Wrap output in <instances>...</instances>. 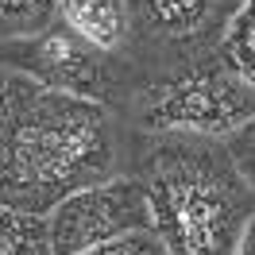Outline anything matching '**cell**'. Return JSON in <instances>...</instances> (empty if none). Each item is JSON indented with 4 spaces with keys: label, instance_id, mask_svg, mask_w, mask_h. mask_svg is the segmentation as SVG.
Returning <instances> with one entry per match:
<instances>
[{
    "label": "cell",
    "instance_id": "obj_1",
    "mask_svg": "<svg viewBox=\"0 0 255 255\" xmlns=\"http://www.w3.org/2000/svg\"><path fill=\"white\" fill-rule=\"evenodd\" d=\"M116 178V131L101 101L0 70V205L47 217L70 193Z\"/></svg>",
    "mask_w": 255,
    "mask_h": 255
},
{
    "label": "cell",
    "instance_id": "obj_2",
    "mask_svg": "<svg viewBox=\"0 0 255 255\" xmlns=\"http://www.w3.org/2000/svg\"><path fill=\"white\" fill-rule=\"evenodd\" d=\"M151 232L166 255H236L255 213V190L228 143L213 135L162 131L147 151Z\"/></svg>",
    "mask_w": 255,
    "mask_h": 255
},
{
    "label": "cell",
    "instance_id": "obj_3",
    "mask_svg": "<svg viewBox=\"0 0 255 255\" xmlns=\"http://www.w3.org/2000/svg\"><path fill=\"white\" fill-rule=\"evenodd\" d=\"M255 116V85L224 62V54L201 58L190 74L155 85L143 105L151 131H190V135H236Z\"/></svg>",
    "mask_w": 255,
    "mask_h": 255
},
{
    "label": "cell",
    "instance_id": "obj_4",
    "mask_svg": "<svg viewBox=\"0 0 255 255\" xmlns=\"http://www.w3.org/2000/svg\"><path fill=\"white\" fill-rule=\"evenodd\" d=\"M151 228L147 186L139 178H109L101 186L70 193L66 201L47 213L50 252L54 255H81L128 232Z\"/></svg>",
    "mask_w": 255,
    "mask_h": 255
},
{
    "label": "cell",
    "instance_id": "obj_5",
    "mask_svg": "<svg viewBox=\"0 0 255 255\" xmlns=\"http://www.w3.org/2000/svg\"><path fill=\"white\" fill-rule=\"evenodd\" d=\"M0 70L27 74L47 89L85 97V101H101L109 89L105 50L93 47L85 35H78L62 16L31 39L0 43Z\"/></svg>",
    "mask_w": 255,
    "mask_h": 255
},
{
    "label": "cell",
    "instance_id": "obj_6",
    "mask_svg": "<svg viewBox=\"0 0 255 255\" xmlns=\"http://www.w3.org/2000/svg\"><path fill=\"white\" fill-rule=\"evenodd\" d=\"M232 0H131L135 31L151 43H193L228 16Z\"/></svg>",
    "mask_w": 255,
    "mask_h": 255
},
{
    "label": "cell",
    "instance_id": "obj_7",
    "mask_svg": "<svg viewBox=\"0 0 255 255\" xmlns=\"http://www.w3.org/2000/svg\"><path fill=\"white\" fill-rule=\"evenodd\" d=\"M58 16L101 50H112L124 43V31H128L124 0H62Z\"/></svg>",
    "mask_w": 255,
    "mask_h": 255
},
{
    "label": "cell",
    "instance_id": "obj_8",
    "mask_svg": "<svg viewBox=\"0 0 255 255\" xmlns=\"http://www.w3.org/2000/svg\"><path fill=\"white\" fill-rule=\"evenodd\" d=\"M0 255H54L47 217H31V213L0 205Z\"/></svg>",
    "mask_w": 255,
    "mask_h": 255
},
{
    "label": "cell",
    "instance_id": "obj_9",
    "mask_svg": "<svg viewBox=\"0 0 255 255\" xmlns=\"http://www.w3.org/2000/svg\"><path fill=\"white\" fill-rule=\"evenodd\" d=\"M62 12V0H0V39H31L47 31Z\"/></svg>",
    "mask_w": 255,
    "mask_h": 255
},
{
    "label": "cell",
    "instance_id": "obj_10",
    "mask_svg": "<svg viewBox=\"0 0 255 255\" xmlns=\"http://www.w3.org/2000/svg\"><path fill=\"white\" fill-rule=\"evenodd\" d=\"M221 54L236 74H244L255 85V0H244L236 8V16H232L228 31H224Z\"/></svg>",
    "mask_w": 255,
    "mask_h": 255
},
{
    "label": "cell",
    "instance_id": "obj_11",
    "mask_svg": "<svg viewBox=\"0 0 255 255\" xmlns=\"http://www.w3.org/2000/svg\"><path fill=\"white\" fill-rule=\"evenodd\" d=\"M81 255H166V248L151 228H139V232H128V236L109 240V244H101L93 252H81Z\"/></svg>",
    "mask_w": 255,
    "mask_h": 255
},
{
    "label": "cell",
    "instance_id": "obj_12",
    "mask_svg": "<svg viewBox=\"0 0 255 255\" xmlns=\"http://www.w3.org/2000/svg\"><path fill=\"white\" fill-rule=\"evenodd\" d=\"M228 151H232V159H236L240 174L248 178V186L255 190V116L240 128L236 135H228Z\"/></svg>",
    "mask_w": 255,
    "mask_h": 255
},
{
    "label": "cell",
    "instance_id": "obj_13",
    "mask_svg": "<svg viewBox=\"0 0 255 255\" xmlns=\"http://www.w3.org/2000/svg\"><path fill=\"white\" fill-rule=\"evenodd\" d=\"M236 255H255V213H252V221H248V228H244V236H240Z\"/></svg>",
    "mask_w": 255,
    "mask_h": 255
}]
</instances>
